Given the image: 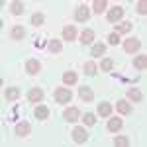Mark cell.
Masks as SVG:
<instances>
[{
  "label": "cell",
  "instance_id": "obj_1",
  "mask_svg": "<svg viewBox=\"0 0 147 147\" xmlns=\"http://www.w3.org/2000/svg\"><path fill=\"white\" fill-rule=\"evenodd\" d=\"M53 98H55V102H59V104H69V102L73 100V92L69 90L67 86H61V88L55 90Z\"/></svg>",
  "mask_w": 147,
  "mask_h": 147
},
{
  "label": "cell",
  "instance_id": "obj_2",
  "mask_svg": "<svg viewBox=\"0 0 147 147\" xmlns=\"http://www.w3.org/2000/svg\"><path fill=\"white\" fill-rule=\"evenodd\" d=\"M90 8L86 6V4H82V6H79L77 10H75V20L77 22H86L88 18H90Z\"/></svg>",
  "mask_w": 147,
  "mask_h": 147
},
{
  "label": "cell",
  "instance_id": "obj_3",
  "mask_svg": "<svg viewBox=\"0 0 147 147\" xmlns=\"http://www.w3.org/2000/svg\"><path fill=\"white\" fill-rule=\"evenodd\" d=\"M14 134H16L18 137H28L30 134H32V125L28 124V122H18L16 127H14Z\"/></svg>",
  "mask_w": 147,
  "mask_h": 147
},
{
  "label": "cell",
  "instance_id": "obj_4",
  "mask_svg": "<svg viewBox=\"0 0 147 147\" xmlns=\"http://www.w3.org/2000/svg\"><path fill=\"white\" fill-rule=\"evenodd\" d=\"M139 47H141V41H139L137 37H129V39H125V41H124L125 53H137Z\"/></svg>",
  "mask_w": 147,
  "mask_h": 147
},
{
  "label": "cell",
  "instance_id": "obj_5",
  "mask_svg": "<svg viewBox=\"0 0 147 147\" xmlns=\"http://www.w3.org/2000/svg\"><path fill=\"white\" fill-rule=\"evenodd\" d=\"M43 90L41 88H32V90H28V102H32V104H41L43 102Z\"/></svg>",
  "mask_w": 147,
  "mask_h": 147
},
{
  "label": "cell",
  "instance_id": "obj_6",
  "mask_svg": "<svg viewBox=\"0 0 147 147\" xmlns=\"http://www.w3.org/2000/svg\"><path fill=\"white\" fill-rule=\"evenodd\" d=\"M122 16H124V8H122V6H112L110 12L106 14L108 22H120V20H122Z\"/></svg>",
  "mask_w": 147,
  "mask_h": 147
},
{
  "label": "cell",
  "instance_id": "obj_7",
  "mask_svg": "<svg viewBox=\"0 0 147 147\" xmlns=\"http://www.w3.org/2000/svg\"><path fill=\"white\" fill-rule=\"evenodd\" d=\"M34 116H35V120H39V122H45L47 118H49V108H47L45 104H39V106H35Z\"/></svg>",
  "mask_w": 147,
  "mask_h": 147
},
{
  "label": "cell",
  "instance_id": "obj_8",
  "mask_svg": "<svg viewBox=\"0 0 147 147\" xmlns=\"http://www.w3.org/2000/svg\"><path fill=\"white\" fill-rule=\"evenodd\" d=\"M41 71V63L37 61V59H28V63H26V73L28 75H37Z\"/></svg>",
  "mask_w": 147,
  "mask_h": 147
},
{
  "label": "cell",
  "instance_id": "obj_9",
  "mask_svg": "<svg viewBox=\"0 0 147 147\" xmlns=\"http://www.w3.org/2000/svg\"><path fill=\"white\" fill-rule=\"evenodd\" d=\"M86 139H88V134H86L84 127H75L73 129V141L75 143H84Z\"/></svg>",
  "mask_w": 147,
  "mask_h": 147
},
{
  "label": "cell",
  "instance_id": "obj_10",
  "mask_svg": "<svg viewBox=\"0 0 147 147\" xmlns=\"http://www.w3.org/2000/svg\"><path fill=\"white\" fill-rule=\"evenodd\" d=\"M63 118H65L67 122H77V120L80 118V110L75 108V106H71V108H67V110L63 112Z\"/></svg>",
  "mask_w": 147,
  "mask_h": 147
},
{
  "label": "cell",
  "instance_id": "obj_11",
  "mask_svg": "<svg viewBox=\"0 0 147 147\" xmlns=\"http://www.w3.org/2000/svg\"><path fill=\"white\" fill-rule=\"evenodd\" d=\"M10 37L14 39V41H22L24 37H26V30H24V26H12Z\"/></svg>",
  "mask_w": 147,
  "mask_h": 147
},
{
  "label": "cell",
  "instance_id": "obj_12",
  "mask_svg": "<svg viewBox=\"0 0 147 147\" xmlns=\"http://www.w3.org/2000/svg\"><path fill=\"white\" fill-rule=\"evenodd\" d=\"M79 96L82 102H92L94 100V92H92L90 86H80L79 88Z\"/></svg>",
  "mask_w": 147,
  "mask_h": 147
},
{
  "label": "cell",
  "instance_id": "obj_13",
  "mask_svg": "<svg viewBox=\"0 0 147 147\" xmlns=\"http://www.w3.org/2000/svg\"><path fill=\"white\" fill-rule=\"evenodd\" d=\"M122 125H124L122 118H118V116H116V118H110V120H108V125H106V127H108V131L116 134V131H120V129H122Z\"/></svg>",
  "mask_w": 147,
  "mask_h": 147
},
{
  "label": "cell",
  "instance_id": "obj_14",
  "mask_svg": "<svg viewBox=\"0 0 147 147\" xmlns=\"http://www.w3.org/2000/svg\"><path fill=\"white\" fill-rule=\"evenodd\" d=\"M63 39L65 41H75L77 39V28L75 26H65L63 28Z\"/></svg>",
  "mask_w": 147,
  "mask_h": 147
},
{
  "label": "cell",
  "instance_id": "obj_15",
  "mask_svg": "<svg viewBox=\"0 0 147 147\" xmlns=\"http://www.w3.org/2000/svg\"><path fill=\"white\" fill-rule=\"evenodd\" d=\"M77 80H79V75L75 73V71H67V73H63V82L71 86V84H77Z\"/></svg>",
  "mask_w": 147,
  "mask_h": 147
},
{
  "label": "cell",
  "instance_id": "obj_16",
  "mask_svg": "<svg viewBox=\"0 0 147 147\" xmlns=\"http://www.w3.org/2000/svg\"><path fill=\"white\" fill-rule=\"evenodd\" d=\"M104 53H106V43H96V45H92V49H90L92 59H98V57H102Z\"/></svg>",
  "mask_w": 147,
  "mask_h": 147
},
{
  "label": "cell",
  "instance_id": "obj_17",
  "mask_svg": "<svg viewBox=\"0 0 147 147\" xmlns=\"http://www.w3.org/2000/svg\"><path fill=\"white\" fill-rule=\"evenodd\" d=\"M4 96H6V100H8V102L18 100V96H20V88L10 86V88H6V90H4Z\"/></svg>",
  "mask_w": 147,
  "mask_h": 147
},
{
  "label": "cell",
  "instance_id": "obj_18",
  "mask_svg": "<svg viewBox=\"0 0 147 147\" xmlns=\"http://www.w3.org/2000/svg\"><path fill=\"white\" fill-rule=\"evenodd\" d=\"M110 114H112V104H110V102H102V104H98V116L108 118Z\"/></svg>",
  "mask_w": 147,
  "mask_h": 147
},
{
  "label": "cell",
  "instance_id": "obj_19",
  "mask_svg": "<svg viewBox=\"0 0 147 147\" xmlns=\"http://www.w3.org/2000/svg\"><path fill=\"white\" fill-rule=\"evenodd\" d=\"M116 110L122 114V116H125V114L131 112V106H129V102H127V100H118V104H116Z\"/></svg>",
  "mask_w": 147,
  "mask_h": 147
},
{
  "label": "cell",
  "instance_id": "obj_20",
  "mask_svg": "<svg viewBox=\"0 0 147 147\" xmlns=\"http://www.w3.org/2000/svg\"><path fill=\"white\" fill-rule=\"evenodd\" d=\"M141 98H143L141 90H137V88H129L127 90V102H141Z\"/></svg>",
  "mask_w": 147,
  "mask_h": 147
},
{
  "label": "cell",
  "instance_id": "obj_21",
  "mask_svg": "<svg viewBox=\"0 0 147 147\" xmlns=\"http://www.w3.org/2000/svg\"><path fill=\"white\" fill-rule=\"evenodd\" d=\"M92 41H94V32H92V30H84V32L80 34V43L90 45Z\"/></svg>",
  "mask_w": 147,
  "mask_h": 147
},
{
  "label": "cell",
  "instance_id": "obj_22",
  "mask_svg": "<svg viewBox=\"0 0 147 147\" xmlns=\"http://www.w3.org/2000/svg\"><path fill=\"white\" fill-rule=\"evenodd\" d=\"M114 32L120 35V34H129L131 32V22H122V24H118L116 28H114Z\"/></svg>",
  "mask_w": 147,
  "mask_h": 147
},
{
  "label": "cell",
  "instance_id": "obj_23",
  "mask_svg": "<svg viewBox=\"0 0 147 147\" xmlns=\"http://www.w3.org/2000/svg\"><path fill=\"white\" fill-rule=\"evenodd\" d=\"M24 10H26L24 2H12V4H10V12L14 14V16H22Z\"/></svg>",
  "mask_w": 147,
  "mask_h": 147
},
{
  "label": "cell",
  "instance_id": "obj_24",
  "mask_svg": "<svg viewBox=\"0 0 147 147\" xmlns=\"http://www.w3.org/2000/svg\"><path fill=\"white\" fill-rule=\"evenodd\" d=\"M32 24H34L35 28L43 26V24H45V16H43V12H35L34 16H32Z\"/></svg>",
  "mask_w": 147,
  "mask_h": 147
},
{
  "label": "cell",
  "instance_id": "obj_25",
  "mask_svg": "<svg viewBox=\"0 0 147 147\" xmlns=\"http://www.w3.org/2000/svg\"><path fill=\"white\" fill-rule=\"evenodd\" d=\"M134 67L139 69V71H143V69L147 67V57L145 55H137L136 59H134Z\"/></svg>",
  "mask_w": 147,
  "mask_h": 147
},
{
  "label": "cell",
  "instance_id": "obj_26",
  "mask_svg": "<svg viewBox=\"0 0 147 147\" xmlns=\"http://www.w3.org/2000/svg\"><path fill=\"white\" fill-rule=\"evenodd\" d=\"M104 10H106V0H94L92 12H94V14H102Z\"/></svg>",
  "mask_w": 147,
  "mask_h": 147
},
{
  "label": "cell",
  "instance_id": "obj_27",
  "mask_svg": "<svg viewBox=\"0 0 147 147\" xmlns=\"http://www.w3.org/2000/svg\"><path fill=\"white\" fill-rule=\"evenodd\" d=\"M84 75H88V77H92V75H96V71H98V67L92 63V61H88V63H84Z\"/></svg>",
  "mask_w": 147,
  "mask_h": 147
},
{
  "label": "cell",
  "instance_id": "obj_28",
  "mask_svg": "<svg viewBox=\"0 0 147 147\" xmlns=\"http://www.w3.org/2000/svg\"><path fill=\"white\" fill-rule=\"evenodd\" d=\"M61 49H63V45H61L59 39H51L49 41V51L51 53H61Z\"/></svg>",
  "mask_w": 147,
  "mask_h": 147
},
{
  "label": "cell",
  "instance_id": "obj_29",
  "mask_svg": "<svg viewBox=\"0 0 147 147\" xmlns=\"http://www.w3.org/2000/svg\"><path fill=\"white\" fill-rule=\"evenodd\" d=\"M82 122H84V125H88V127H92V125L96 124V116H94V114H84V116H82Z\"/></svg>",
  "mask_w": 147,
  "mask_h": 147
},
{
  "label": "cell",
  "instance_id": "obj_30",
  "mask_svg": "<svg viewBox=\"0 0 147 147\" xmlns=\"http://www.w3.org/2000/svg\"><path fill=\"white\" fill-rule=\"evenodd\" d=\"M100 69L104 71V73H108V71H112V69H114V61H112V59H108V57H106V59H102V63H100Z\"/></svg>",
  "mask_w": 147,
  "mask_h": 147
},
{
  "label": "cell",
  "instance_id": "obj_31",
  "mask_svg": "<svg viewBox=\"0 0 147 147\" xmlns=\"http://www.w3.org/2000/svg\"><path fill=\"white\" fill-rule=\"evenodd\" d=\"M114 145H116V147H127V145H129V139H127L125 136L114 137Z\"/></svg>",
  "mask_w": 147,
  "mask_h": 147
},
{
  "label": "cell",
  "instance_id": "obj_32",
  "mask_svg": "<svg viewBox=\"0 0 147 147\" xmlns=\"http://www.w3.org/2000/svg\"><path fill=\"white\" fill-rule=\"evenodd\" d=\"M108 43L110 45H118V43H122V39H120V35L116 34V32H112V34L108 35Z\"/></svg>",
  "mask_w": 147,
  "mask_h": 147
},
{
  "label": "cell",
  "instance_id": "obj_33",
  "mask_svg": "<svg viewBox=\"0 0 147 147\" xmlns=\"http://www.w3.org/2000/svg\"><path fill=\"white\" fill-rule=\"evenodd\" d=\"M137 14H141V16L147 14V2L145 0H139V2H137Z\"/></svg>",
  "mask_w": 147,
  "mask_h": 147
}]
</instances>
